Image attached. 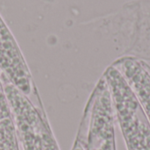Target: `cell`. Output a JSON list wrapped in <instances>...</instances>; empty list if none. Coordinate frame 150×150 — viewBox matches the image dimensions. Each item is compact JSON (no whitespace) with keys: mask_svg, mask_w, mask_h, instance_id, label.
Wrapping results in <instances>:
<instances>
[{"mask_svg":"<svg viewBox=\"0 0 150 150\" xmlns=\"http://www.w3.org/2000/svg\"><path fill=\"white\" fill-rule=\"evenodd\" d=\"M1 78L23 149L60 150L45 112L38 109L3 73Z\"/></svg>","mask_w":150,"mask_h":150,"instance_id":"1","label":"cell"},{"mask_svg":"<svg viewBox=\"0 0 150 150\" xmlns=\"http://www.w3.org/2000/svg\"><path fill=\"white\" fill-rule=\"evenodd\" d=\"M0 70L8 80L39 109L42 103L21 51L0 17Z\"/></svg>","mask_w":150,"mask_h":150,"instance_id":"2","label":"cell"},{"mask_svg":"<svg viewBox=\"0 0 150 150\" xmlns=\"http://www.w3.org/2000/svg\"><path fill=\"white\" fill-rule=\"evenodd\" d=\"M112 65L120 72L134 91L150 123V66L131 56H123Z\"/></svg>","mask_w":150,"mask_h":150,"instance_id":"3","label":"cell"},{"mask_svg":"<svg viewBox=\"0 0 150 150\" xmlns=\"http://www.w3.org/2000/svg\"><path fill=\"white\" fill-rule=\"evenodd\" d=\"M13 113L0 74V150H19Z\"/></svg>","mask_w":150,"mask_h":150,"instance_id":"4","label":"cell"},{"mask_svg":"<svg viewBox=\"0 0 150 150\" xmlns=\"http://www.w3.org/2000/svg\"><path fill=\"white\" fill-rule=\"evenodd\" d=\"M71 150H86V149H85V140L79 134H77V135L76 137V140L74 142V144H73V147H72Z\"/></svg>","mask_w":150,"mask_h":150,"instance_id":"5","label":"cell"}]
</instances>
